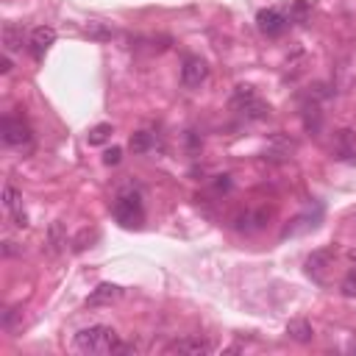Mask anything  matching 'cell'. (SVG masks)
I'll return each mask as SVG.
<instances>
[{"mask_svg": "<svg viewBox=\"0 0 356 356\" xmlns=\"http://www.w3.org/2000/svg\"><path fill=\"white\" fill-rule=\"evenodd\" d=\"M84 34H87V37H92V39H112V37H114V31H112V28H106L103 23H89Z\"/></svg>", "mask_w": 356, "mask_h": 356, "instance_id": "cell-16", "label": "cell"}, {"mask_svg": "<svg viewBox=\"0 0 356 356\" xmlns=\"http://www.w3.org/2000/svg\"><path fill=\"white\" fill-rule=\"evenodd\" d=\"M150 145H153V134H148V131H139V134L131 136V150L134 153H148Z\"/></svg>", "mask_w": 356, "mask_h": 356, "instance_id": "cell-14", "label": "cell"}, {"mask_svg": "<svg viewBox=\"0 0 356 356\" xmlns=\"http://www.w3.org/2000/svg\"><path fill=\"white\" fill-rule=\"evenodd\" d=\"M73 345L78 353H112V350H120L123 342L112 326H89L75 334Z\"/></svg>", "mask_w": 356, "mask_h": 356, "instance_id": "cell-1", "label": "cell"}, {"mask_svg": "<svg viewBox=\"0 0 356 356\" xmlns=\"http://www.w3.org/2000/svg\"><path fill=\"white\" fill-rule=\"evenodd\" d=\"M62 245H67V240L62 237V223H53V226H51V251L56 253Z\"/></svg>", "mask_w": 356, "mask_h": 356, "instance_id": "cell-18", "label": "cell"}, {"mask_svg": "<svg viewBox=\"0 0 356 356\" xmlns=\"http://www.w3.org/2000/svg\"><path fill=\"white\" fill-rule=\"evenodd\" d=\"M334 262V248H320L306 259V273L317 281H323V273L328 270V265Z\"/></svg>", "mask_w": 356, "mask_h": 356, "instance_id": "cell-10", "label": "cell"}, {"mask_svg": "<svg viewBox=\"0 0 356 356\" xmlns=\"http://www.w3.org/2000/svg\"><path fill=\"white\" fill-rule=\"evenodd\" d=\"M117 295H120V287H114V284H100V287L87 298V306H103V303H112Z\"/></svg>", "mask_w": 356, "mask_h": 356, "instance_id": "cell-13", "label": "cell"}, {"mask_svg": "<svg viewBox=\"0 0 356 356\" xmlns=\"http://www.w3.org/2000/svg\"><path fill=\"white\" fill-rule=\"evenodd\" d=\"M0 139H3V145H9V148L28 145V142H31V128H28L20 117L6 114L3 120H0Z\"/></svg>", "mask_w": 356, "mask_h": 356, "instance_id": "cell-4", "label": "cell"}, {"mask_svg": "<svg viewBox=\"0 0 356 356\" xmlns=\"http://www.w3.org/2000/svg\"><path fill=\"white\" fill-rule=\"evenodd\" d=\"M17 253H23V248H17V242L6 240V242H3V256H17Z\"/></svg>", "mask_w": 356, "mask_h": 356, "instance_id": "cell-21", "label": "cell"}, {"mask_svg": "<svg viewBox=\"0 0 356 356\" xmlns=\"http://www.w3.org/2000/svg\"><path fill=\"white\" fill-rule=\"evenodd\" d=\"M53 42H56V31H53L51 26H39V28H34L31 37H28V45H31V53H34L37 62H42V56L53 48Z\"/></svg>", "mask_w": 356, "mask_h": 356, "instance_id": "cell-9", "label": "cell"}, {"mask_svg": "<svg viewBox=\"0 0 356 356\" xmlns=\"http://www.w3.org/2000/svg\"><path fill=\"white\" fill-rule=\"evenodd\" d=\"M120 159H123V150H120V148H109V150L103 153V164H109V167L117 164Z\"/></svg>", "mask_w": 356, "mask_h": 356, "instance_id": "cell-19", "label": "cell"}, {"mask_svg": "<svg viewBox=\"0 0 356 356\" xmlns=\"http://www.w3.org/2000/svg\"><path fill=\"white\" fill-rule=\"evenodd\" d=\"M231 109L240 112V114H245V117H253V120L267 117V112H270V109L256 98V92H253L251 87H237V92H234V98H231Z\"/></svg>", "mask_w": 356, "mask_h": 356, "instance_id": "cell-3", "label": "cell"}, {"mask_svg": "<svg viewBox=\"0 0 356 356\" xmlns=\"http://www.w3.org/2000/svg\"><path fill=\"white\" fill-rule=\"evenodd\" d=\"M212 350H215V345L204 337H181V339H172L164 348V353H181V356H206Z\"/></svg>", "mask_w": 356, "mask_h": 356, "instance_id": "cell-5", "label": "cell"}, {"mask_svg": "<svg viewBox=\"0 0 356 356\" xmlns=\"http://www.w3.org/2000/svg\"><path fill=\"white\" fill-rule=\"evenodd\" d=\"M12 67H15V62H12V56H9V53L0 56V73L9 75V73H12Z\"/></svg>", "mask_w": 356, "mask_h": 356, "instance_id": "cell-20", "label": "cell"}, {"mask_svg": "<svg viewBox=\"0 0 356 356\" xmlns=\"http://www.w3.org/2000/svg\"><path fill=\"white\" fill-rule=\"evenodd\" d=\"M287 337L295 339V342H301V345H306V342H312L314 328H312L309 320H290L287 323Z\"/></svg>", "mask_w": 356, "mask_h": 356, "instance_id": "cell-12", "label": "cell"}, {"mask_svg": "<svg viewBox=\"0 0 356 356\" xmlns=\"http://www.w3.org/2000/svg\"><path fill=\"white\" fill-rule=\"evenodd\" d=\"M339 290H342V295H345V298H356V267L345 273V278H342Z\"/></svg>", "mask_w": 356, "mask_h": 356, "instance_id": "cell-17", "label": "cell"}, {"mask_svg": "<svg viewBox=\"0 0 356 356\" xmlns=\"http://www.w3.org/2000/svg\"><path fill=\"white\" fill-rule=\"evenodd\" d=\"M112 212H114V220L120 226H125V229H136L145 220V209H142L139 193H120Z\"/></svg>", "mask_w": 356, "mask_h": 356, "instance_id": "cell-2", "label": "cell"}, {"mask_svg": "<svg viewBox=\"0 0 356 356\" xmlns=\"http://www.w3.org/2000/svg\"><path fill=\"white\" fill-rule=\"evenodd\" d=\"M350 350H353V353H356V342H353V345H350Z\"/></svg>", "mask_w": 356, "mask_h": 356, "instance_id": "cell-22", "label": "cell"}, {"mask_svg": "<svg viewBox=\"0 0 356 356\" xmlns=\"http://www.w3.org/2000/svg\"><path fill=\"white\" fill-rule=\"evenodd\" d=\"M206 75H209V67H206V62L201 56H187L184 59V64H181V84L187 89L201 87L206 81Z\"/></svg>", "mask_w": 356, "mask_h": 356, "instance_id": "cell-7", "label": "cell"}, {"mask_svg": "<svg viewBox=\"0 0 356 356\" xmlns=\"http://www.w3.org/2000/svg\"><path fill=\"white\" fill-rule=\"evenodd\" d=\"M3 206H6V212L15 217V226H17V229H26V226H28V215H26V209H23V195L17 193L15 184H3Z\"/></svg>", "mask_w": 356, "mask_h": 356, "instance_id": "cell-8", "label": "cell"}, {"mask_svg": "<svg viewBox=\"0 0 356 356\" xmlns=\"http://www.w3.org/2000/svg\"><path fill=\"white\" fill-rule=\"evenodd\" d=\"M256 26L265 37H281L287 28H290V17L278 9H262L256 15Z\"/></svg>", "mask_w": 356, "mask_h": 356, "instance_id": "cell-6", "label": "cell"}, {"mask_svg": "<svg viewBox=\"0 0 356 356\" xmlns=\"http://www.w3.org/2000/svg\"><path fill=\"white\" fill-rule=\"evenodd\" d=\"M23 42H26L23 26L6 23V26H3V51H6V53H17V51H23Z\"/></svg>", "mask_w": 356, "mask_h": 356, "instance_id": "cell-11", "label": "cell"}, {"mask_svg": "<svg viewBox=\"0 0 356 356\" xmlns=\"http://www.w3.org/2000/svg\"><path fill=\"white\" fill-rule=\"evenodd\" d=\"M109 136H112V125L109 123H100V125H95L89 131V145H103Z\"/></svg>", "mask_w": 356, "mask_h": 356, "instance_id": "cell-15", "label": "cell"}]
</instances>
